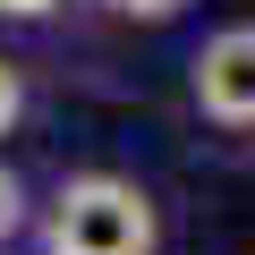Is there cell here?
I'll return each instance as SVG.
<instances>
[{"label":"cell","mask_w":255,"mask_h":255,"mask_svg":"<svg viewBox=\"0 0 255 255\" xmlns=\"http://www.w3.org/2000/svg\"><path fill=\"white\" fill-rule=\"evenodd\" d=\"M51 0H0V17H43Z\"/></svg>","instance_id":"cell-6"},{"label":"cell","mask_w":255,"mask_h":255,"mask_svg":"<svg viewBox=\"0 0 255 255\" xmlns=\"http://www.w3.org/2000/svg\"><path fill=\"white\" fill-rule=\"evenodd\" d=\"M111 9H128V17H179L187 0H111Z\"/></svg>","instance_id":"cell-5"},{"label":"cell","mask_w":255,"mask_h":255,"mask_svg":"<svg viewBox=\"0 0 255 255\" xmlns=\"http://www.w3.org/2000/svg\"><path fill=\"white\" fill-rule=\"evenodd\" d=\"M162 221H153V196L119 170H77L51 213H43V247L51 255H153Z\"/></svg>","instance_id":"cell-1"},{"label":"cell","mask_w":255,"mask_h":255,"mask_svg":"<svg viewBox=\"0 0 255 255\" xmlns=\"http://www.w3.org/2000/svg\"><path fill=\"white\" fill-rule=\"evenodd\" d=\"M187 94H196L204 119H221V128H255V26H221V34L196 51Z\"/></svg>","instance_id":"cell-2"},{"label":"cell","mask_w":255,"mask_h":255,"mask_svg":"<svg viewBox=\"0 0 255 255\" xmlns=\"http://www.w3.org/2000/svg\"><path fill=\"white\" fill-rule=\"evenodd\" d=\"M17 221H26V187H17V170L0 162V247L17 238Z\"/></svg>","instance_id":"cell-3"},{"label":"cell","mask_w":255,"mask_h":255,"mask_svg":"<svg viewBox=\"0 0 255 255\" xmlns=\"http://www.w3.org/2000/svg\"><path fill=\"white\" fill-rule=\"evenodd\" d=\"M17 111H26V77H17L9 60H0V136L17 128Z\"/></svg>","instance_id":"cell-4"}]
</instances>
